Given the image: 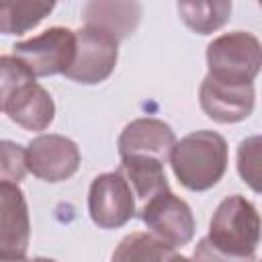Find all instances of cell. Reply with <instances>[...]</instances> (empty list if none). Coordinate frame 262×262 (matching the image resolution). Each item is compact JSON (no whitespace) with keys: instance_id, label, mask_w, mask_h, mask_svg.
Listing matches in <instances>:
<instances>
[{"instance_id":"cell-2","label":"cell","mask_w":262,"mask_h":262,"mask_svg":"<svg viewBox=\"0 0 262 262\" xmlns=\"http://www.w3.org/2000/svg\"><path fill=\"white\" fill-rule=\"evenodd\" d=\"M209 244L231 258H256L260 244V215L242 194L225 196L209 223Z\"/></svg>"},{"instance_id":"cell-17","label":"cell","mask_w":262,"mask_h":262,"mask_svg":"<svg viewBox=\"0 0 262 262\" xmlns=\"http://www.w3.org/2000/svg\"><path fill=\"white\" fill-rule=\"evenodd\" d=\"M176 10L182 18V23L199 33V35H211L217 29H221L231 14V2L227 0H209V2H178Z\"/></svg>"},{"instance_id":"cell-9","label":"cell","mask_w":262,"mask_h":262,"mask_svg":"<svg viewBox=\"0 0 262 262\" xmlns=\"http://www.w3.org/2000/svg\"><path fill=\"white\" fill-rule=\"evenodd\" d=\"M31 219L25 192L14 182H0V260H25Z\"/></svg>"},{"instance_id":"cell-14","label":"cell","mask_w":262,"mask_h":262,"mask_svg":"<svg viewBox=\"0 0 262 262\" xmlns=\"http://www.w3.org/2000/svg\"><path fill=\"white\" fill-rule=\"evenodd\" d=\"M117 170L129 182L135 203H137V209L141 205H145L149 199H154L156 194L170 188L166 172H164V164L154 158L127 156V158H121V164Z\"/></svg>"},{"instance_id":"cell-21","label":"cell","mask_w":262,"mask_h":262,"mask_svg":"<svg viewBox=\"0 0 262 262\" xmlns=\"http://www.w3.org/2000/svg\"><path fill=\"white\" fill-rule=\"evenodd\" d=\"M168 262H192V260H190V258H186V256H178V254H174Z\"/></svg>"},{"instance_id":"cell-6","label":"cell","mask_w":262,"mask_h":262,"mask_svg":"<svg viewBox=\"0 0 262 262\" xmlns=\"http://www.w3.org/2000/svg\"><path fill=\"white\" fill-rule=\"evenodd\" d=\"M88 213L100 229H119L137 215V203L129 182L119 170L98 174L88 190Z\"/></svg>"},{"instance_id":"cell-5","label":"cell","mask_w":262,"mask_h":262,"mask_svg":"<svg viewBox=\"0 0 262 262\" xmlns=\"http://www.w3.org/2000/svg\"><path fill=\"white\" fill-rule=\"evenodd\" d=\"M137 215L147 225L151 235L174 250L186 246L194 235L196 225L190 205L170 188L141 205L137 209Z\"/></svg>"},{"instance_id":"cell-23","label":"cell","mask_w":262,"mask_h":262,"mask_svg":"<svg viewBox=\"0 0 262 262\" xmlns=\"http://www.w3.org/2000/svg\"><path fill=\"white\" fill-rule=\"evenodd\" d=\"M4 102H6V92H4V88L0 86V111H4Z\"/></svg>"},{"instance_id":"cell-12","label":"cell","mask_w":262,"mask_h":262,"mask_svg":"<svg viewBox=\"0 0 262 262\" xmlns=\"http://www.w3.org/2000/svg\"><path fill=\"white\" fill-rule=\"evenodd\" d=\"M4 113L12 123L27 131H45L55 117V102L51 94L37 84V80L16 88L4 102Z\"/></svg>"},{"instance_id":"cell-4","label":"cell","mask_w":262,"mask_h":262,"mask_svg":"<svg viewBox=\"0 0 262 262\" xmlns=\"http://www.w3.org/2000/svg\"><path fill=\"white\" fill-rule=\"evenodd\" d=\"M76 53V33L68 27H51L12 45V55L25 63L33 78L66 74Z\"/></svg>"},{"instance_id":"cell-18","label":"cell","mask_w":262,"mask_h":262,"mask_svg":"<svg viewBox=\"0 0 262 262\" xmlns=\"http://www.w3.org/2000/svg\"><path fill=\"white\" fill-rule=\"evenodd\" d=\"M237 172L244 182L260 192V137L252 135L244 139L237 147Z\"/></svg>"},{"instance_id":"cell-1","label":"cell","mask_w":262,"mask_h":262,"mask_svg":"<svg viewBox=\"0 0 262 262\" xmlns=\"http://www.w3.org/2000/svg\"><path fill=\"white\" fill-rule=\"evenodd\" d=\"M227 160L229 147L225 137L209 129L184 135L174 143L170 154V166L176 180L192 192L213 188L223 178Z\"/></svg>"},{"instance_id":"cell-22","label":"cell","mask_w":262,"mask_h":262,"mask_svg":"<svg viewBox=\"0 0 262 262\" xmlns=\"http://www.w3.org/2000/svg\"><path fill=\"white\" fill-rule=\"evenodd\" d=\"M27 262H55V260L53 258H45V256H37V258H31Z\"/></svg>"},{"instance_id":"cell-7","label":"cell","mask_w":262,"mask_h":262,"mask_svg":"<svg viewBox=\"0 0 262 262\" xmlns=\"http://www.w3.org/2000/svg\"><path fill=\"white\" fill-rule=\"evenodd\" d=\"M76 33V53L72 66L63 74L72 82L78 84H100L104 82L117 66L119 59V43L90 27H80Z\"/></svg>"},{"instance_id":"cell-15","label":"cell","mask_w":262,"mask_h":262,"mask_svg":"<svg viewBox=\"0 0 262 262\" xmlns=\"http://www.w3.org/2000/svg\"><path fill=\"white\" fill-rule=\"evenodd\" d=\"M53 8L55 2L47 0H0V33L23 35L49 16Z\"/></svg>"},{"instance_id":"cell-10","label":"cell","mask_w":262,"mask_h":262,"mask_svg":"<svg viewBox=\"0 0 262 262\" xmlns=\"http://www.w3.org/2000/svg\"><path fill=\"white\" fill-rule=\"evenodd\" d=\"M254 84H231L211 78H203L199 88V102L203 113L221 125L246 121L254 111Z\"/></svg>"},{"instance_id":"cell-19","label":"cell","mask_w":262,"mask_h":262,"mask_svg":"<svg viewBox=\"0 0 262 262\" xmlns=\"http://www.w3.org/2000/svg\"><path fill=\"white\" fill-rule=\"evenodd\" d=\"M27 174V162H25V147L0 139V182H14L18 184Z\"/></svg>"},{"instance_id":"cell-24","label":"cell","mask_w":262,"mask_h":262,"mask_svg":"<svg viewBox=\"0 0 262 262\" xmlns=\"http://www.w3.org/2000/svg\"><path fill=\"white\" fill-rule=\"evenodd\" d=\"M0 262H27V258L25 260H0Z\"/></svg>"},{"instance_id":"cell-3","label":"cell","mask_w":262,"mask_h":262,"mask_svg":"<svg viewBox=\"0 0 262 262\" xmlns=\"http://www.w3.org/2000/svg\"><path fill=\"white\" fill-rule=\"evenodd\" d=\"M209 76L231 84H254L262 66V45L248 31H233L215 37L207 45Z\"/></svg>"},{"instance_id":"cell-13","label":"cell","mask_w":262,"mask_h":262,"mask_svg":"<svg viewBox=\"0 0 262 262\" xmlns=\"http://www.w3.org/2000/svg\"><path fill=\"white\" fill-rule=\"evenodd\" d=\"M82 18H84V27L96 29L113 37L119 43L135 33L139 18H141V4L139 2L92 0L84 4Z\"/></svg>"},{"instance_id":"cell-8","label":"cell","mask_w":262,"mask_h":262,"mask_svg":"<svg viewBox=\"0 0 262 262\" xmlns=\"http://www.w3.org/2000/svg\"><path fill=\"white\" fill-rule=\"evenodd\" d=\"M80 149L76 141L57 133H43L25 147L27 172L45 182H61L72 178L80 168Z\"/></svg>"},{"instance_id":"cell-20","label":"cell","mask_w":262,"mask_h":262,"mask_svg":"<svg viewBox=\"0 0 262 262\" xmlns=\"http://www.w3.org/2000/svg\"><path fill=\"white\" fill-rule=\"evenodd\" d=\"M192 262H258V258H231V256L215 250L207 237H201L194 248Z\"/></svg>"},{"instance_id":"cell-11","label":"cell","mask_w":262,"mask_h":262,"mask_svg":"<svg viewBox=\"0 0 262 262\" xmlns=\"http://www.w3.org/2000/svg\"><path fill=\"white\" fill-rule=\"evenodd\" d=\"M176 143V135L168 123L154 117H141L125 125L119 135V156H143L154 158L162 164L170 160L172 147Z\"/></svg>"},{"instance_id":"cell-16","label":"cell","mask_w":262,"mask_h":262,"mask_svg":"<svg viewBox=\"0 0 262 262\" xmlns=\"http://www.w3.org/2000/svg\"><path fill=\"white\" fill-rule=\"evenodd\" d=\"M174 248L147 231H133L125 235L113 252L111 262H168L174 256Z\"/></svg>"}]
</instances>
